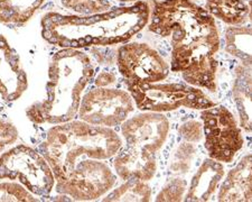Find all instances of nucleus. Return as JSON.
I'll list each match as a JSON object with an SVG mask.
<instances>
[{"mask_svg":"<svg viewBox=\"0 0 252 202\" xmlns=\"http://www.w3.org/2000/svg\"><path fill=\"white\" fill-rule=\"evenodd\" d=\"M149 19L150 32L170 39V70L182 73L189 86L217 90L220 36L213 16L190 0H162Z\"/></svg>","mask_w":252,"mask_h":202,"instance_id":"nucleus-1","label":"nucleus"},{"mask_svg":"<svg viewBox=\"0 0 252 202\" xmlns=\"http://www.w3.org/2000/svg\"><path fill=\"white\" fill-rule=\"evenodd\" d=\"M149 18L148 3L139 1L92 15H62L51 11L43 16L40 26L43 38L52 45L80 50L128 42L144 30Z\"/></svg>","mask_w":252,"mask_h":202,"instance_id":"nucleus-2","label":"nucleus"},{"mask_svg":"<svg viewBox=\"0 0 252 202\" xmlns=\"http://www.w3.org/2000/svg\"><path fill=\"white\" fill-rule=\"evenodd\" d=\"M94 68L90 56L75 48L56 52L48 67L46 98L26 111L35 124L59 125L73 120L79 114L81 96L90 83Z\"/></svg>","mask_w":252,"mask_h":202,"instance_id":"nucleus-3","label":"nucleus"},{"mask_svg":"<svg viewBox=\"0 0 252 202\" xmlns=\"http://www.w3.org/2000/svg\"><path fill=\"white\" fill-rule=\"evenodd\" d=\"M123 148V139L111 128L93 126L83 120H71L48 129L40 145L55 182L74 165L87 159L108 160Z\"/></svg>","mask_w":252,"mask_h":202,"instance_id":"nucleus-4","label":"nucleus"},{"mask_svg":"<svg viewBox=\"0 0 252 202\" xmlns=\"http://www.w3.org/2000/svg\"><path fill=\"white\" fill-rule=\"evenodd\" d=\"M138 109L142 111L167 112L181 107L207 109L215 106L200 89L181 83H138L126 82Z\"/></svg>","mask_w":252,"mask_h":202,"instance_id":"nucleus-5","label":"nucleus"},{"mask_svg":"<svg viewBox=\"0 0 252 202\" xmlns=\"http://www.w3.org/2000/svg\"><path fill=\"white\" fill-rule=\"evenodd\" d=\"M19 181L37 197H47L55 187V176L45 157L20 144L0 155V180Z\"/></svg>","mask_w":252,"mask_h":202,"instance_id":"nucleus-6","label":"nucleus"},{"mask_svg":"<svg viewBox=\"0 0 252 202\" xmlns=\"http://www.w3.org/2000/svg\"><path fill=\"white\" fill-rule=\"evenodd\" d=\"M117 175L101 160L87 159L55 182L56 191L78 201H92L115 187Z\"/></svg>","mask_w":252,"mask_h":202,"instance_id":"nucleus-7","label":"nucleus"},{"mask_svg":"<svg viewBox=\"0 0 252 202\" xmlns=\"http://www.w3.org/2000/svg\"><path fill=\"white\" fill-rule=\"evenodd\" d=\"M205 148L210 159L230 163L243 146L242 131L229 109L215 106L201 112Z\"/></svg>","mask_w":252,"mask_h":202,"instance_id":"nucleus-8","label":"nucleus"},{"mask_svg":"<svg viewBox=\"0 0 252 202\" xmlns=\"http://www.w3.org/2000/svg\"><path fill=\"white\" fill-rule=\"evenodd\" d=\"M135 103L128 91L99 87L92 89L81 100L80 119L93 126L116 127L128 119Z\"/></svg>","mask_w":252,"mask_h":202,"instance_id":"nucleus-9","label":"nucleus"},{"mask_svg":"<svg viewBox=\"0 0 252 202\" xmlns=\"http://www.w3.org/2000/svg\"><path fill=\"white\" fill-rule=\"evenodd\" d=\"M117 63L126 82L157 83L167 78L170 71L164 58L145 43H130L119 47Z\"/></svg>","mask_w":252,"mask_h":202,"instance_id":"nucleus-10","label":"nucleus"},{"mask_svg":"<svg viewBox=\"0 0 252 202\" xmlns=\"http://www.w3.org/2000/svg\"><path fill=\"white\" fill-rule=\"evenodd\" d=\"M126 147L155 154L167 139L169 121L160 112H142L121 124Z\"/></svg>","mask_w":252,"mask_h":202,"instance_id":"nucleus-11","label":"nucleus"},{"mask_svg":"<svg viewBox=\"0 0 252 202\" xmlns=\"http://www.w3.org/2000/svg\"><path fill=\"white\" fill-rule=\"evenodd\" d=\"M28 88L27 74L15 48L0 34V97L5 101H15Z\"/></svg>","mask_w":252,"mask_h":202,"instance_id":"nucleus-12","label":"nucleus"},{"mask_svg":"<svg viewBox=\"0 0 252 202\" xmlns=\"http://www.w3.org/2000/svg\"><path fill=\"white\" fill-rule=\"evenodd\" d=\"M113 168L121 180L138 179L148 182L156 174L157 162L153 153L126 147L116 154Z\"/></svg>","mask_w":252,"mask_h":202,"instance_id":"nucleus-13","label":"nucleus"},{"mask_svg":"<svg viewBox=\"0 0 252 202\" xmlns=\"http://www.w3.org/2000/svg\"><path fill=\"white\" fill-rule=\"evenodd\" d=\"M218 200L221 202L252 201V157L250 154L242 157L226 175L219 189Z\"/></svg>","mask_w":252,"mask_h":202,"instance_id":"nucleus-14","label":"nucleus"},{"mask_svg":"<svg viewBox=\"0 0 252 202\" xmlns=\"http://www.w3.org/2000/svg\"><path fill=\"white\" fill-rule=\"evenodd\" d=\"M223 176L224 168L221 162L213 159L205 160L192 177L184 200L198 202L212 200Z\"/></svg>","mask_w":252,"mask_h":202,"instance_id":"nucleus-15","label":"nucleus"},{"mask_svg":"<svg viewBox=\"0 0 252 202\" xmlns=\"http://www.w3.org/2000/svg\"><path fill=\"white\" fill-rule=\"evenodd\" d=\"M233 99L237 106L240 126L247 133L251 132V68L239 67L235 70L232 88Z\"/></svg>","mask_w":252,"mask_h":202,"instance_id":"nucleus-16","label":"nucleus"},{"mask_svg":"<svg viewBox=\"0 0 252 202\" xmlns=\"http://www.w3.org/2000/svg\"><path fill=\"white\" fill-rule=\"evenodd\" d=\"M45 0H0V23L20 27L30 22Z\"/></svg>","mask_w":252,"mask_h":202,"instance_id":"nucleus-17","label":"nucleus"},{"mask_svg":"<svg viewBox=\"0 0 252 202\" xmlns=\"http://www.w3.org/2000/svg\"><path fill=\"white\" fill-rule=\"evenodd\" d=\"M205 8L213 17L231 26L242 25L250 16V8L245 0H206Z\"/></svg>","mask_w":252,"mask_h":202,"instance_id":"nucleus-18","label":"nucleus"},{"mask_svg":"<svg viewBox=\"0 0 252 202\" xmlns=\"http://www.w3.org/2000/svg\"><path fill=\"white\" fill-rule=\"evenodd\" d=\"M225 51L251 68V27L231 26L225 31Z\"/></svg>","mask_w":252,"mask_h":202,"instance_id":"nucleus-19","label":"nucleus"},{"mask_svg":"<svg viewBox=\"0 0 252 202\" xmlns=\"http://www.w3.org/2000/svg\"><path fill=\"white\" fill-rule=\"evenodd\" d=\"M152 198V188L145 181L128 179L123 185L113 190L103 201H140L147 202Z\"/></svg>","mask_w":252,"mask_h":202,"instance_id":"nucleus-20","label":"nucleus"},{"mask_svg":"<svg viewBox=\"0 0 252 202\" xmlns=\"http://www.w3.org/2000/svg\"><path fill=\"white\" fill-rule=\"evenodd\" d=\"M62 5L79 15L103 13L110 8L108 0H61Z\"/></svg>","mask_w":252,"mask_h":202,"instance_id":"nucleus-21","label":"nucleus"},{"mask_svg":"<svg viewBox=\"0 0 252 202\" xmlns=\"http://www.w3.org/2000/svg\"><path fill=\"white\" fill-rule=\"evenodd\" d=\"M35 196L18 183H0V201H19L30 202L37 201Z\"/></svg>","mask_w":252,"mask_h":202,"instance_id":"nucleus-22","label":"nucleus"},{"mask_svg":"<svg viewBox=\"0 0 252 202\" xmlns=\"http://www.w3.org/2000/svg\"><path fill=\"white\" fill-rule=\"evenodd\" d=\"M188 188V182L183 179H173L158 193L156 201H182Z\"/></svg>","mask_w":252,"mask_h":202,"instance_id":"nucleus-23","label":"nucleus"},{"mask_svg":"<svg viewBox=\"0 0 252 202\" xmlns=\"http://www.w3.org/2000/svg\"><path fill=\"white\" fill-rule=\"evenodd\" d=\"M18 138V131L9 120L0 118V152Z\"/></svg>","mask_w":252,"mask_h":202,"instance_id":"nucleus-24","label":"nucleus"},{"mask_svg":"<svg viewBox=\"0 0 252 202\" xmlns=\"http://www.w3.org/2000/svg\"><path fill=\"white\" fill-rule=\"evenodd\" d=\"M178 133L186 141H190V143L200 141L203 135L201 124L196 120H190L183 124L178 129Z\"/></svg>","mask_w":252,"mask_h":202,"instance_id":"nucleus-25","label":"nucleus"},{"mask_svg":"<svg viewBox=\"0 0 252 202\" xmlns=\"http://www.w3.org/2000/svg\"><path fill=\"white\" fill-rule=\"evenodd\" d=\"M116 76L110 73H102L100 76H97L96 79V86L97 87H107L109 84L115 82Z\"/></svg>","mask_w":252,"mask_h":202,"instance_id":"nucleus-26","label":"nucleus"},{"mask_svg":"<svg viewBox=\"0 0 252 202\" xmlns=\"http://www.w3.org/2000/svg\"><path fill=\"white\" fill-rule=\"evenodd\" d=\"M116 1H119V2H126V3H128V2H135V1H137V0H116Z\"/></svg>","mask_w":252,"mask_h":202,"instance_id":"nucleus-27","label":"nucleus"}]
</instances>
